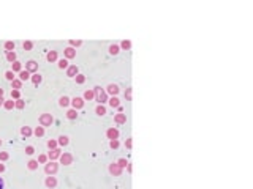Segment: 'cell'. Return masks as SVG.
I'll return each instance as SVG.
<instances>
[{
    "mask_svg": "<svg viewBox=\"0 0 253 189\" xmlns=\"http://www.w3.org/2000/svg\"><path fill=\"white\" fill-rule=\"evenodd\" d=\"M59 156H60V150H57V148H55V150L49 151V158H51V159H57Z\"/></svg>",
    "mask_w": 253,
    "mask_h": 189,
    "instance_id": "cell-15",
    "label": "cell"
},
{
    "mask_svg": "<svg viewBox=\"0 0 253 189\" xmlns=\"http://www.w3.org/2000/svg\"><path fill=\"white\" fill-rule=\"evenodd\" d=\"M97 114H98V115H104V114H106V109H104L103 106H98V107H97Z\"/></svg>",
    "mask_w": 253,
    "mask_h": 189,
    "instance_id": "cell-32",
    "label": "cell"
},
{
    "mask_svg": "<svg viewBox=\"0 0 253 189\" xmlns=\"http://www.w3.org/2000/svg\"><path fill=\"white\" fill-rule=\"evenodd\" d=\"M59 144H60V145H66V144H68V137H66V136L59 137Z\"/></svg>",
    "mask_w": 253,
    "mask_h": 189,
    "instance_id": "cell-29",
    "label": "cell"
},
{
    "mask_svg": "<svg viewBox=\"0 0 253 189\" xmlns=\"http://www.w3.org/2000/svg\"><path fill=\"white\" fill-rule=\"evenodd\" d=\"M84 98H85V99H93V98H95V93H93V90H87V91L84 93Z\"/></svg>",
    "mask_w": 253,
    "mask_h": 189,
    "instance_id": "cell-18",
    "label": "cell"
},
{
    "mask_svg": "<svg viewBox=\"0 0 253 189\" xmlns=\"http://www.w3.org/2000/svg\"><path fill=\"white\" fill-rule=\"evenodd\" d=\"M117 164H119V167H125V166H128L127 159H123V158H122V159H119V162H117Z\"/></svg>",
    "mask_w": 253,
    "mask_h": 189,
    "instance_id": "cell-37",
    "label": "cell"
},
{
    "mask_svg": "<svg viewBox=\"0 0 253 189\" xmlns=\"http://www.w3.org/2000/svg\"><path fill=\"white\" fill-rule=\"evenodd\" d=\"M125 96H127V98H130V96H131V91H130V90H128V91H125Z\"/></svg>",
    "mask_w": 253,
    "mask_h": 189,
    "instance_id": "cell-47",
    "label": "cell"
},
{
    "mask_svg": "<svg viewBox=\"0 0 253 189\" xmlns=\"http://www.w3.org/2000/svg\"><path fill=\"white\" fill-rule=\"evenodd\" d=\"M21 134H22L24 137H28V136L32 134V131H30V128H27V126H24V128L21 129Z\"/></svg>",
    "mask_w": 253,
    "mask_h": 189,
    "instance_id": "cell-19",
    "label": "cell"
},
{
    "mask_svg": "<svg viewBox=\"0 0 253 189\" xmlns=\"http://www.w3.org/2000/svg\"><path fill=\"white\" fill-rule=\"evenodd\" d=\"M65 55H66V58H73V57L76 55V50H74L73 47H66V49H65Z\"/></svg>",
    "mask_w": 253,
    "mask_h": 189,
    "instance_id": "cell-11",
    "label": "cell"
},
{
    "mask_svg": "<svg viewBox=\"0 0 253 189\" xmlns=\"http://www.w3.org/2000/svg\"><path fill=\"white\" fill-rule=\"evenodd\" d=\"M0 145H2V140H0Z\"/></svg>",
    "mask_w": 253,
    "mask_h": 189,
    "instance_id": "cell-52",
    "label": "cell"
},
{
    "mask_svg": "<svg viewBox=\"0 0 253 189\" xmlns=\"http://www.w3.org/2000/svg\"><path fill=\"white\" fill-rule=\"evenodd\" d=\"M38 69V65L33 62V60H30V62H27L25 63V71H28V73H35Z\"/></svg>",
    "mask_w": 253,
    "mask_h": 189,
    "instance_id": "cell-5",
    "label": "cell"
},
{
    "mask_svg": "<svg viewBox=\"0 0 253 189\" xmlns=\"http://www.w3.org/2000/svg\"><path fill=\"white\" fill-rule=\"evenodd\" d=\"M93 93H95V99H97L98 103H104V101H106V93H104L100 87H95V88H93Z\"/></svg>",
    "mask_w": 253,
    "mask_h": 189,
    "instance_id": "cell-1",
    "label": "cell"
},
{
    "mask_svg": "<svg viewBox=\"0 0 253 189\" xmlns=\"http://www.w3.org/2000/svg\"><path fill=\"white\" fill-rule=\"evenodd\" d=\"M11 98L19 99V90H13V91H11Z\"/></svg>",
    "mask_w": 253,
    "mask_h": 189,
    "instance_id": "cell-39",
    "label": "cell"
},
{
    "mask_svg": "<svg viewBox=\"0 0 253 189\" xmlns=\"http://www.w3.org/2000/svg\"><path fill=\"white\" fill-rule=\"evenodd\" d=\"M46 58H47V62H55V60H57V52H55V50H51V52L46 55Z\"/></svg>",
    "mask_w": 253,
    "mask_h": 189,
    "instance_id": "cell-13",
    "label": "cell"
},
{
    "mask_svg": "<svg viewBox=\"0 0 253 189\" xmlns=\"http://www.w3.org/2000/svg\"><path fill=\"white\" fill-rule=\"evenodd\" d=\"M109 52H111V54H117V52H119V46H114V44H112V46L109 47Z\"/></svg>",
    "mask_w": 253,
    "mask_h": 189,
    "instance_id": "cell-36",
    "label": "cell"
},
{
    "mask_svg": "<svg viewBox=\"0 0 253 189\" xmlns=\"http://www.w3.org/2000/svg\"><path fill=\"white\" fill-rule=\"evenodd\" d=\"M52 121H54V118L51 117V114H43V115L40 117V123H41V126H51V125H52Z\"/></svg>",
    "mask_w": 253,
    "mask_h": 189,
    "instance_id": "cell-2",
    "label": "cell"
},
{
    "mask_svg": "<svg viewBox=\"0 0 253 189\" xmlns=\"http://www.w3.org/2000/svg\"><path fill=\"white\" fill-rule=\"evenodd\" d=\"M2 104H3V98H0V106H2Z\"/></svg>",
    "mask_w": 253,
    "mask_h": 189,
    "instance_id": "cell-51",
    "label": "cell"
},
{
    "mask_svg": "<svg viewBox=\"0 0 253 189\" xmlns=\"http://www.w3.org/2000/svg\"><path fill=\"white\" fill-rule=\"evenodd\" d=\"M60 162H62L63 166H68V164L73 162V156H71L70 153H63V155H60Z\"/></svg>",
    "mask_w": 253,
    "mask_h": 189,
    "instance_id": "cell-3",
    "label": "cell"
},
{
    "mask_svg": "<svg viewBox=\"0 0 253 189\" xmlns=\"http://www.w3.org/2000/svg\"><path fill=\"white\" fill-rule=\"evenodd\" d=\"M84 80H85V77H84L82 74H78V76H76V82H78V84H84Z\"/></svg>",
    "mask_w": 253,
    "mask_h": 189,
    "instance_id": "cell-34",
    "label": "cell"
},
{
    "mask_svg": "<svg viewBox=\"0 0 253 189\" xmlns=\"http://www.w3.org/2000/svg\"><path fill=\"white\" fill-rule=\"evenodd\" d=\"M3 170H5V166H3V164H0V172H3Z\"/></svg>",
    "mask_w": 253,
    "mask_h": 189,
    "instance_id": "cell-49",
    "label": "cell"
},
{
    "mask_svg": "<svg viewBox=\"0 0 253 189\" xmlns=\"http://www.w3.org/2000/svg\"><path fill=\"white\" fill-rule=\"evenodd\" d=\"M109 104H111L112 107H119V99H117L116 96H112V98L109 99Z\"/></svg>",
    "mask_w": 253,
    "mask_h": 189,
    "instance_id": "cell-24",
    "label": "cell"
},
{
    "mask_svg": "<svg viewBox=\"0 0 253 189\" xmlns=\"http://www.w3.org/2000/svg\"><path fill=\"white\" fill-rule=\"evenodd\" d=\"M5 49H6L8 52H13V50H14V43H11V41L5 43Z\"/></svg>",
    "mask_w": 253,
    "mask_h": 189,
    "instance_id": "cell-20",
    "label": "cell"
},
{
    "mask_svg": "<svg viewBox=\"0 0 253 189\" xmlns=\"http://www.w3.org/2000/svg\"><path fill=\"white\" fill-rule=\"evenodd\" d=\"M66 74L70 76V77H73V76H76L78 74V66H68V71H66Z\"/></svg>",
    "mask_w": 253,
    "mask_h": 189,
    "instance_id": "cell-12",
    "label": "cell"
},
{
    "mask_svg": "<svg viewBox=\"0 0 253 189\" xmlns=\"http://www.w3.org/2000/svg\"><path fill=\"white\" fill-rule=\"evenodd\" d=\"M122 47H123V49H130V43H128V41H123V43H122Z\"/></svg>",
    "mask_w": 253,
    "mask_h": 189,
    "instance_id": "cell-44",
    "label": "cell"
},
{
    "mask_svg": "<svg viewBox=\"0 0 253 189\" xmlns=\"http://www.w3.org/2000/svg\"><path fill=\"white\" fill-rule=\"evenodd\" d=\"M32 47H33V44H32L30 41H27V43H24V49H27V50H28V49H32Z\"/></svg>",
    "mask_w": 253,
    "mask_h": 189,
    "instance_id": "cell-41",
    "label": "cell"
},
{
    "mask_svg": "<svg viewBox=\"0 0 253 189\" xmlns=\"http://www.w3.org/2000/svg\"><path fill=\"white\" fill-rule=\"evenodd\" d=\"M66 117H68L70 120H74V118L78 117V112H76V109H71V110H68V112H66Z\"/></svg>",
    "mask_w": 253,
    "mask_h": 189,
    "instance_id": "cell-14",
    "label": "cell"
},
{
    "mask_svg": "<svg viewBox=\"0 0 253 189\" xmlns=\"http://www.w3.org/2000/svg\"><path fill=\"white\" fill-rule=\"evenodd\" d=\"M25 153H27V155H33V147H27V148H25Z\"/></svg>",
    "mask_w": 253,
    "mask_h": 189,
    "instance_id": "cell-43",
    "label": "cell"
},
{
    "mask_svg": "<svg viewBox=\"0 0 253 189\" xmlns=\"http://www.w3.org/2000/svg\"><path fill=\"white\" fill-rule=\"evenodd\" d=\"M55 145H57V142H55V140H49V142H47V147H49V148H52V150H55Z\"/></svg>",
    "mask_w": 253,
    "mask_h": 189,
    "instance_id": "cell-38",
    "label": "cell"
},
{
    "mask_svg": "<svg viewBox=\"0 0 253 189\" xmlns=\"http://www.w3.org/2000/svg\"><path fill=\"white\" fill-rule=\"evenodd\" d=\"M2 95H3V90H2V88H0V98H2Z\"/></svg>",
    "mask_w": 253,
    "mask_h": 189,
    "instance_id": "cell-50",
    "label": "cell"
},
{
    "mask_svg": "<svg viewBox=\"0 0 253 189\" xmlns=\"http://www.w3.org/2000/svg\"><path fill=\"white\" fill-rule=\"evenodd\" d=\"M0 159H2V161H6V159H8V153L2 151V153H0Z\"/></svg>",
    "mask_w": 253,
    "mask_h": 189,
    "instance_id": "cell-42",
    "label": "cell"
},
{
    "mask_svg": "<svg viewBox=\"0 0 253 189\" xmlns=\"http://www.w3.org/2000/svg\"><path fill=\"white\" fill-rule=\"evenodd\" d=\"M46 159H47V158H46L44 155H41V156L38 158V162H46Z\"/></svg>",
    "mask_w": 253,
    "mask_h": 189,
    "instance_id": "cell-45",
    "label": "cell"
},
{
    "mask_svg": "<svg viewBox=\"0 0 253 189\" xmlns=\"http://www.w3.org/2000/svg\"><path fill=\"white\" fill-rule=\"evenodd\" d=\"M44 185H46L47 188H55V186H57V180H55V178L51 175V177H47V178H46Z\"/></svg>",
    "mask_w": 253,
    "mask_h": 189,
    "instance_id": "cell-7",
    "label": "cell"
},
{
    "mask_svg": "<svg viewBox=\"0 0 253 189\" xmlns=\"http://www.w3.org/2000/svg\"><path fill=\"white\" fill-rule=\"evenodd\" d=\"M71 46H81V41H70Z\"/></svg>",
    "mask_w": 253,
    "mask_h": 189,
    "instance_id": "cell-46",
    "label": "cell"
},
{
    "mask_svg": "<svg viewBox=\"0 0 253 189\" xmlns=\"http://www.w3.org/2000/svg\"><path fill=\"white\" fill-rule=\"evenodd\" d=\"M32 82H33L35 85H38V84L41 82V76H40V74H35V76H32Z\"/></svg>",
    "mask_w": 253,
    "mask_h": 189,
    "instance_id": "cell-23",
    "label": "cell"
},
{
    "mask_svg": "<svg viewBox=\"0 0 253 189\" xmlns=\"http://www.w3.org/2000/svg\"><path fill=\"white\" fill-rule=\"evenodd\" d=\"M120 169H122V167H119V164H111V166H109V172L114 173V175H120V172H122Z\"/></svg>",
    "mask_w": 253,
    "mask_h": 189,
    "instance_id": "cell-9",
    "label": "cell"
},
{
    "mask_svg": "<svg viewBox=\"0 0 253 189\" xmlns=\"http://www.w3.org/2000/svg\"><path fill=\"white\" fill-rule=\"evenodd\" d=\"M0 189H3V180H2V177H0Z\"/></svg>",
    "mask_w": 253,
    "mask_h": 189,
    "instance_id": "cell-48",
    "label": "cell"
},
{
    "mask_svg": "<svg viewBox=\"0 0 253 189\" xmlns=\"http://www.w3.org/2000/svg\"><path fill=\"white\" fill-rule=\"evenodd\" d=\"M71 104H73L74 109H81V107L84 106V99H82V98H74V99L71 101Z\"/></svg>",
    "mask_w": 253,
    "mask_h": 189,
    "instance_id": "cell-8",
    "label": "cell"
},
{
    "mask_svg": "<svg viewBox=\"0 0 253 189\" xmlns=\"http://www.w3.org/2000/svg\"><path fill=\"white\" fill-rule=\"evenodd\" d=\"M68 104H70V98L62 96V98H60V106H62V107H65V106H68Z\"/></svg>",
    "mask_w": 253,
    "mask_h": 189,
    "instance_id": "cell-21",
    "label": "cell"
},
{
    "mask_svg": "<svg viewBox=\"0 0 253 189\" xmlns=\"http://www.w3.org/2000/svg\"><path fill=\"white\" fill-rule=\"evenodd\" d=\"M106 136H108V139L116 140V139L119 137V131H117V129H114V128H111V129H108V131H106Z\"/></svg>",
    "mask_w": 253,
    "mask_h": 189,
    "instance_id": "cell-6",
    "label": "cell"
},
{
    "mask_svg": "<svg viewBox=\"0 0 253 189\" xmlns=\"http://www.w3.org/2000/svg\"><path fill=\"white\" fill-rule=\"evenodd\" d=\"M36 167H38V161H35V159L28 161V169H30V170H35Z\"/></svg>",
    "mask_w": 253,
    "mask_h": 189,
    "instance_id": "cell-22",
    "label": "cell"
},
{
    "mask_svg": "<svg viewBox=\"0 0 253 189\" xmlns=\"http://www.w3.org/2000/svg\"><path fill=\"white\" fill-rule=\"evenodd\" d=\"M43 134H44V129H43V126H38V128L35 129V136H36V137H41Z\"/></svg>",
    "mask_w": 253,
    "mask_h": 189,
    "instance_id": "cell-25",
    "label": "cell"
},
{
    "mask_svg": "<svg viewBox=\"0 0 253 189\" xmlns=\"http://www.w3.org/2000/svg\"><path fill=\"white\" fill-rule=\"evenodd\" d=\"M116 121H117V123H125V115H123V114H119V115L116 117Z\"/></svg>",
    "mask_w": 253,
    "mask_h": 189,
    "instance_id": "cell-28",
    "label": "cell"
},
{
    "mask_svg": "<svg viewBox=\"0 0 253 189\" xmlns=\"http://www.w3.org/2000/svg\"><path fill=\"white\" fill-rule=\"evenodd\" d=\"M59 68H68V62L66 60H59Z\"/></svg>",
    "mask_w": 253,
    "mask_h": 189,
    "instance_id": "cell-33",
    "label": "cell"
},
{
    "mask_svg": "<svg viewBox=\"0 0 253 189\" xmlns=\"http://www.w3.org/2000/svg\"><path fill=\"white\" fill-rule=\"evenodd\" d=\"M13 107H14V101H13V99L5 103V109H8V110H9V109H13Z\"/></svg>",
    "mask_w": 253,
    "mask_h": 189,
    "instance_id": "cell-31",
    "label": "cell"
},
{
    "mask_svg": "<svg viewBox=\"0 0 253 189\" xmlns=\"http://www.w3.org/2000/svg\"><path fill=\"white\" fill-rule=\"evenodd\" d=\"M14 106H16L17 109H24V101H22V99H17V101L14 103Z\"/></svg>",
    "mask_w": 253,
    "mask_h": 189,
    "instance_id": "cell-35",
    "label": "cell"
},
{
    "mask_svg": "<svg viewBox=\"0 0 253 189\" xmlns=\"http://www.w3.org/2000/svg\"><path fill=\"white\" fill-rule=\"evenodd\" d=\"M6 60H8V62H14V60H16V54H14V52H8V54H6Z\"/></svg>",
    "mask_w": 253,
    "mask_h": 189,
    "instance_id": "cell-26",
    "label": "cell"
},
{
    "mask_svg": "<svg viewBox=\"0 0 253 189\" xmlns=\"http://www.w3.org/2000/svg\"><path fill=\"white\" fill-rule=\"evenodd\" d=\"M108 93H111L112 96H114V95H117V93H119V87H117V85H114V84L108 85Z\"/></svg>",
    "mask_w": 253,
    "mask_h": 189,
    "instance_id": "cell-10",
    "label": "cell"
},
{
    "mask_svg": "<svg viewBox=\"0 0 253 189\" xmlns=\"http://www.w3.org/2000/svg\"><path fill=\"white\" fill-rule=\"evenodd\" d=\"M109 147H111V148H117V147H119V142H117V139H116V140H111Z\"/></svg>",
    "mask_w": 253,
    "mask_h": 189,
    "instance_id": "cell-40",
    "label": "cell"
},
{
    "mask_svg": "<svg viewBox=\"0 0 253 189\" xmlns=\"http://www.w3.org/2000/svg\"><path fill=\"white\" fill-rule=\"evenodd\" d=\"M5 77L13 82V80H14V73H13V71H6V73H5Z\"/></svg>",
    "mask_w": 253,
    "mask_h": 189,
    "instance_id": "cell-27",
    "label": "cell"
},
{
    "mask_svg": "<svg viewBox=\"0 0 253 189\" xmlns=\"http://www.w3.org/2000/svg\"><path fill=\"white\" fill-rule=\"evenodd\" d=\"M11 85H13V88H14V90H19V88L22 87V80H16V79H14V80L11 82Z\"/></svg>",
    "mask_w": 253,
    "mask_h": 189,
    "instance_id": "cell-17",
    "label": "cell"
},
{
    "mask_svg": "<svg viewBox=\"0 0 253 189\" xmlns=\"http://www.w3.org/2000/svg\"><path fill=\"white\" fill-rule=\"evenodd\" d=\"M19 77H21V80H27V79L30 77V73H28V71H21V73H19Z\"/></svg>",
    "mask_w": 253,
    "mask_h": 189,
    "instance_id": "cell-16",
    "label": "cell"
},
{
    "mask_svg": "<svg viewBox=\"0 0 253 189\" xmlns=\"http://www.w3.org/2000/svg\"><path fill=\"white\" fill-rule=\"evenodd\" d=\"M44 172H46L47 175H54V173L57 172V164H54V162H49V164H46V167H44Z\"/></svg>",
    "mask_w": 253,
    "mask_h": 189,
    "instance_id": "cell-4",
    "label": "cell"
},
{
    "mask_svg": "<svg viewBox=\"0 0 253 189\" xmlns=\"http://www.w3.org/2000/svg\"><path fill=\"white\" fill-rule=\"evenodd\" d=\"M14 71H21V63L19 62H13V73Z\"/></svg>",
    "mask_w": 253,
    "mask_h": 189,
    "instance_id": "cell-30",
    "label": "cell"
}]
</instances>
